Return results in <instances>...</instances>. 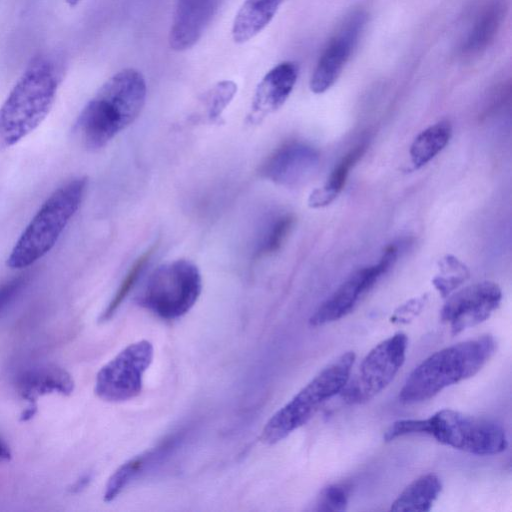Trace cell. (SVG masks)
<instances>
[{
  "label": "cell",
  "instance_id": "6da1fadb",
  "mask_svg": "<svg viewBox=\"0 0 512 512\" xmlns=\"http://www.w3.org/2000/svg\"><path fill=\"white\" fill-rule=\"evenodd\" d=\"M146 99V82L136 69L125 68L110 77L84 106L74 133L88 150L106 146L139 116Z\"/></svg>",
  "mask_w": 512,
  "mask_h": 512
},
{
  "label": "cell",
  "instance_id": "7a4b0ae2",
  "mask_svg": "<svg viewBox=\"0 0 512 512\" xmlns=\"http://www.w3.org/2000/svg\"><path fill=\"white\" fill-rule=\"evenodd\" d=\"M62 79L51 57L36 56L0 106V149L14 146L46 119Z\"/></svg>",
  "mask_w": 512,
  "mask_h": 512
},
{
  "label": "cell",
  "instance_id": "3957f363",
  "mask_svg": "<svg viewBox=\"0 0 512 512\" xmlns=\"http://www.w3.org/2000/svg\"><path fill=\"white\" fill-rule=\"evenodd\" d=\"M496 340L481 335L445 347L423 360L408 376L399 393L404 404L428 400L443 389L468 379L493 356Z\"/></svg>",
  "mask_w": 512,
  "mask_h": 512
},
{
  "label": "cell",
  "instance_id": "277c9868",
  "mask_svg": "<svg viewBox=\"0 0 512 512\" xmlns=\"http://www.w3.org/2000/svg\"><path fill=\"white\" fill-rule=\"evenodd\" d=\"M408 434H427L439 443L476 455L503 452L508 445L505 430L498 423L461 412L443 409L426 419H402L385 432L392 441Z\"/></svg>",
  "mask_w": 512,
  "mask_h": 512
},
{
  "label": "cell",
  "instance_id": "5b68a950",
  "mask_svg": "<svg viewBox=\"0 0 512 512\" xmlns=\"http://www.w3.org/2000/svg\"><path fill=\"white\" fill-rule=\"evenodd\" d=\"M86 177H77L56 189L41 205L15 242L6 265L24 269L45 256L78 211L87 189Z\"/></svg>",
  "mask_w": 512,
  "mask_h": 512
},
{
  "label": "cell",
  "instance_id": "8992f818",
  "mask_svg": "<svg viewBox=\"0 0 512 512\" xmlns=\"http://www.w3.org/2000/svg\"><path fill=\"white\" fill-rule=\"evenodd\" d=\"M355 353L341 354L321 370L265 424L261 440L275 444L306 424L330 398L339 394L347 383L355 362Z\"/></svg>",
  "mask_w": 512,
  "mask_h": 512
},
{
  "label": "cell",
  "instance_id": "52a82bcc",
  "mask_svg": "<svg viewBox=\"0 0 512 512\" xmlns=\"http://www.w3.org/2000/svg\"><path fill=\"white\" fill-rule=\"evenodd\" d=\"M202 291L198 267L178 259L157 267L148 277L138 296V304L166 320L185 315Z\"/></svg>",
  "mask_w": 512,
  "mask_h": 512
},
{
  "label": "cell",
  "instance_id": "ba28073f",
  "mask_svg": "<svg viewBox=\"0 0 512 512\" xmlns=\"http://www.w3.org/2000/svg\"><path fill=\"white\" fill-rule=\"evenodd\" d=\"M408 338L397 332L377 344L364 357L358 370L349 379L341 392L348 404H362L385 389L393 380L405 361Z\"/></svg>",
  "mask_w": 512,
  "mask_h": 512
},
{
  "label": "cell",
  "instance_id": "9c48e42d",
  "mask_svg": "<svg viewBox=\"0 0 512 512\" xmlns=\"http://www.w3.org/2000/svg\"><path fill=\"white\" fill-rule=\"evenodd\" d=\"M153 356L154 348L150 341L129 344L98 371L95 394L107 402H124L137 397Z\"/></svg>",
  "mask_w": 512,
  "mask_h": 512
},
{
  "label": "cell",
  "instance_id": "30bf717a",
  "mask_svg": "<svg viewBox=\"0 0 512 512\" xmlns=\"http://www.w3.org/2000/svg\"><path fill=\"white\" fill-rule=\"evenodd\" d=\"M399 248L389 245L377 264L365 267L351 275L329 298H327L309 319L311 326H322L349 314L360 299L375 285L395 263Z\"/></svg>",
  "mask_w": 512,
  "mask_h": 512
},
{
  "label": "cell",
  "instance_id": "8fae6325",
  "mask_svg": "<svg viewBox=\"0 0 512 512\" xmlns=\"http://www.w3.org/2000/svg\"><path fill=\"white\" fill-rule=\"evenodd\" d=\"M502 299L500 287L492 281L467 286L448 298L441 309V320L456 335L490 317Z\"/></svg>",
  "mask_w": 512,
  "mask_h": 512
},
{
  "label": "cell",
  "instance_id": "7c38bea8",
  "mask_svg": "<svg viewBox=\"0 0 512 512\" xmlns=\"http://www.w3.org/2000/svg\"><path fill=\"white\" fill-rule=\"evenodd\" d=\"M362 10L351 12L321 54L310 80L316 94L327 91L339 78L366 22Z\"/></svg>",
  "mask_w": 512,
  "mask_h": 512
},
{
  "label": "cell",
  "instance_id": "4fadbf2b",
  "mask_svg": "<svg viewBox=\"0 0 512 512\" xmlns=\"http://www.w3.org/2000/svg\"><path fill=\"white\" fill-rule=\"evenodd\" d=\"M319 163V154L311 146L289 142L278 148L262 165L261 175L270 181L294 186L311 176Z\"/></svg>",
  "mask_w": 512,
  "mask_h": 512
},
{
  "label": "cell",
  "instance_id": "5bb4252c",
  "mask_svg": "<svg viewBox=\"0 0 512 512\" xmlns=\"http://www.w3.org/2000/svg\"><path fill=\"white\" fill-rule=\"evenodd\" d=\"M222 0H176L169 33L173 50L184 51L196 44L217 12Z\"/></svg>",
  "mask_w": 512,
  "mask_h": 512
},
{
  "label": "cell",
  "instance_id": "9a60e30c",
  "mask_svg": "<svg viewBox=\"0 0 512 512\" xmlns=\"http://www.w3.org/2000/svg\"><path fill=\"white\" fill-rule=\"evenodd\" d=\"M299 74L296 62L285 61L272 68L259 82L248 115L252 124L261 122L288 99Z\"/></svg>",
  "mask_w": 512,
  "mask_h": 512
},
{
  "label": "cell",
  "instance_id": "2e32d148",
  "mask_svg": "<svg viewBox=\"0 0 512 512\" xmlns=\"http://www.w3.org/2000/svg\"><path fill=\"white\" fill-rule=\"evenodd\" d=\"M74 380L63 368L42 365L22 371L16 378V390L23 398L33 403L39 396L50 393L70 395Z\"/></svg>",
  "mask_w": 512,
  "mask_h": 512
},
{
  "label": "cell",
  "instance_id": "e0dca14e",
  "mask_svg": "<svg viewBox=\"0 0 512 512\" xmlns=\"http://www.w3.org/2000/svg\"><path fill=\"white\" fill-rule=\"evenodd\" d=\"M175 443L176 439L171 438L160 446L123 463L108 479L103 495L104 501H113L131 481L165 457L174 447Z\"/></svg>",
  "mask_w": 512,
  "mask_h": 512
},
{
  "label": "cell",
  "instance_id": "ac0fdd59",
  "mask_svg": "<svg viewBox=\"0 0 512 512\" xmlns=\"http://www.w3.org/2000/svg\"><path fill=\"white\" fill-rule=\"evenodd\" d=\"M283 0H246L237 12L232 37L244 43L260 33L273 19Z\"/></svg>",
  "mask_w": 512,
  "mask_h": 512
},
{
  "label": "cell",
  "instance_id": "d6986e66",
  "mask_svg": "<svg viewBox=\"0 0 512 512\" xmlns=\"http://www.w3.org/2000/svg\"><path fill=\"white\" fill-rule=\"evenodd\" d=\"M442 490L440 478L428 473L409 484L391 505V511H429Z\"/></svg>",
  "mask_w": 512,
  "mask_h": 512
},
{
  "label": "cell",
  "instance_id": "ffe728a7",
  "mask_svg": "<svg viewBox=\"0 0 512 512\" xmlns=\"http://www.w3.org/2000/svg\"><path fill=\"white\" fill-rule=\"evenodd\" d=\"M502 18V5L497 1L489 4L474 22L464 42L463 52L477 54L487 49L496 37Z\"/></svg>",
  "mask_w": 512,
  "mask_h": 512
},
{
  "label": "cell",
  "instance_id": "44dd1931",
  "mask_svg": "<svg viewBox=\"0 0 512 512\" xmlns=\"http://www.w3.org/2000/svg\"><path fill=\"white\" fill-rule=\"evenodd\" d=\"M452 129L448 121H440L422 131L410 148L412 164L420 168L433 159L447 145Z\"/></svg>",
  "mask_w": 512,
  "mask_h": 512
},
{
  "label": "cell",
  "instance_id": "7402d4cb",
  "mask_svg": "<svg viewBox=\"0 0 512 512\" xmlns=\"http://www.w3.org/2000/svg\"><path fill=\"white\" fill-rule=\"evenodd\" d=\"M155 251V246L150 247L144 253H142L133 263L125 278L121 282L118 290L113 296L112 300L106 307L105 311L101 315V320L106 321L110 319L118 307L121 305L123 300L130 293L131 289L135 286L143 273L147 263L149 262L152 254Z\"/></svg>",
  "mask_w": 512,
  "mask_h": 512
},
{
  "label": "cell",
  "instance_id": "603a6c76",
  "mask_svg": "<svg viewBox=\"0 0 512 512\" xmlns=\"http://www.w3.org/2000/svg\"><path fill=\"white\" fill-rule=\"evenodd\" d=\"M439 272L433 284L442 297L448 296L469 277L467 267L451 255L441 260Z\"/></svg>",
  "mask_w": 512,
  "mask_h": 512
},
{
  "label": "cell",
  "instance_id": "cb8c5ba5",
  "mask_svg": "<svg viewBox=\"0 0 512 512\" xmlns=\"http://www.w3.org/2000/svg\"><path fill=\"white\" fill-rule=\"evenodd\" d=\"M294 217L291 214L277 216L265 229L257 246L258 256L269 255L282 246L293 227Z\"/></svg>",
  "mask_w": 512,
  "mask_h": 512
},
{
  "label": "cell",
  "instance_id": "d4e9b609",
  "mask_svg": "<svg viewBox=\"0 0 512 512\" xmlns=\"http://www.w3.org/2000/svg\"><path fill=\"white\" fill-rule=\"evenodd\" d=\"M365 149L366 146L364 144L358 145L348 154H346L345 157L335 167L327 183L323 186L333 196L336 197L338 193L342 190L346 182L347 176L349 174V171L355 165V163L361 158V156L365 152Z\"/></svg>",
  "mask_w": 512,
  "mask_h": 512
},
{
  "label": "cell",
  "instance_id": "484cf974",
  "mask_svg": "<svg viewBox=\"0 0 512 512\" xmlns=\"http://www.w3.org/2000/svg\"><path fill=\"white\" fill-rule=\"evenodd\" d=\"M237 91V85L233 81L225 80L217 83L206 98L208 115L211 120L217 119L222 111L233 99Z\"/></svg>",
  "mask_w": 512,
  "mask_h": 512
},
{
  "label": "cell",
  "instance_id": "4316f807",
  "mask_svg": "<svg viewBox=\"0 0 512 512\" xmlns=\"http://www.w3.org/2000/svg\"><path fill=\"white\" fill-rule=\"evenodd\" d=\"M349 498V487L344 484H333L324 488L317 501V511H343Z\"/></svg>",
  "mask_w": 512,
  "mask_h": 512
},
{
  "label": "cell",
  "instance_id": "83f0119b",
  "mask_svg": "<svg viewBox=\"0 0 512 512\" xmlns=\"http://www.w3.org/2000/svg\"><path fill=\"white\" fill-rule=\"evenodd\" d=\"M29 282V275L22 274L0 284V314L20 295Z\"/></svg>",
  "mask_w": 512,
  "mask_h": 512
},
{
  "label": "cell",
  "instance_id": "f1b7e54d",
  "mask_svg": "<svg viewBox=\"0 0 512 512\" xmlns=\"http://www.w3.org/2000/svg\"><path fill=\"white\" fill-rule=\"evenodd\" d=\"M425 301L426 295L407 301L395 310L391 317V322L408 323L422 310Z\"/></svg>",
  "mask_w": 512,
  "mask_h": 512
},
{
  "label": "cell",
  "instance_id": "f546056e",
  "mask_svg": "<svg viewBox=\"0 0 512 512\" xmlns=\"http://www.w3.org/2000/svg\"><path fill=\"white\" fill-rule=\"evenodd\" d=\"M91 474H85L81 476L70 488V491L73 493L80 492L83 490L91 480Z\"/></svg>",
  "mask_w": 512,
  "mask_h": 512
},
{
  "label": "cell",
  "instance_id": "4dcf8cb0",
  "mask_svg": "<svg viewBox=\"0 0 512 512\" xmlns=\"http://www.w3.org/2000/svg\"><path fill=\"white\" fill-rule=\"evenodd\" d=\"M36 412H37V406H36L35 402L30 403L29 406L21 413L20 421L26 422V421L30 420L31 418H33V416L36 414Z\"/></svg>",
  "mask_w": 512,
  "mask_h": 512
},
{
  "label": "cell",
  "instance_id": "1f68e13d",
  "mask_svg": "<svg viewBox=\"0 0 512 512\" xmlns=\"http://www.w3.org/2000/svg\"><path fill=\"white\" fill-rule=\"evenodd\" d=\"M11 452L9 447L0 439V460H9Z\"/></svg>",
  "mask_w": 512,
  "mask_h": 512
},
{
  "label": "cell",
  "instance_id": "d6a6232c",
  "mask_svg": "<svg viewBox=\"0 0 512 512\" xmlns=\"http://www.w3.org/2000/svg\"><path fill=\"white\" fill-rule=\"evenodd\" d=\"M81 0H65L70 7H75Z\"/></svg>",
  "mask_w": 512,
  "mask_h": 512
}]
</instances>
